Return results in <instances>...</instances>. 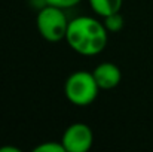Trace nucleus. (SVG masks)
I'll return each instance as SVG.
<instances>
[{
  "instance_id": "4",
  "label": "nucleus",
  "mask_w": 153,
  "mask_h": 152,
  "mask_svg": "<svg viewBox=\"0 0 153 152\" xmlns=\"http://www.w3.org/2000/svg\"><path fill=\"white\" fill-rule=\"evenodd\" d=\"M65 152H88L94 145V133L85 122L70 124L61 137Z\"/></svg>"
},
{
  "instance_id": "8",
  "label": "nucleus",
  "mask_w": 153,
  "mask_h": 152,
  "mask_svg": "<svg viewBox=\"0 0 153 152\" xmlns=\"http://www.w3.org/2000/svg\"><path fill=\"white\" fill-rule=\"evenodd\" d=\"M33 152H65V149L59 140V142H43L37 145Z\"/></svg>"
},
{
  "instance_id": "6",
  "label": "nucleus",
  "mask_w": 153,
  "mask_h": 152,
  "mask_svg": "<svg viewBox=\"0 0 153 152\" xmlns=\"http://www.w3.org/2000/svg\"><path fill=\"white\" fill-rule=\"evenodd\" d=\"M92 12L98 15L100 18H104L110 13L120 12L123 0H88Z\"/></svg>"
},
{
  "instance_id": "5",
  "label": "nucleus",
  "mask_w": 153,
  "mask_h": 152,
  "mask_svg": "<svg viewBox=\"0 0 153 152\" xmlns=\"http://www.w3.org/2000/svg\"><path fill=\"white\" fill-rule=\"evenodd\" d=\"M92 75L100 90H113L122 81L120 69L114 63H110V61H104V63H100L98 66H95V69L92 70Z\"/></svg>"
},
{
  "instance_id": "3",
  "label": "nucleus",
  "mask_w": 153,
  "mask_h": 152,
  "mask_svg": "<svg viewBox=\"0 0 153 152\" xmlns=\"http://www.w3.org/2000/svg\"><path fill=\"white\" fill-rule=\"evenodd\" d=\"M68 22L70 19L67 18L64 9L61 7L46 4L45 7L37 10V16H36L37 31L45 40L51 43L65 40Z\"/></svg>"
},
{
  "instance_id": "10",
  "label": "nucleus",
  "mask_w": 153,
  "mask_h": 152,
  "mask_svg": "<svg viewBox=\"0 0 153 152\" xmlns=\"http://www.w3.org/2000/svg\"><path fill=\"white\" fill-rule=\"evenodd\" d=\"M0 152H21V149L16 146H1Z\"/></svg>"
},
{
  "instance_id": "7",
  "label": "nucleus",
  "mask_w": 153,
  "mask_h": 152,
  "mask_svg": "<svg viewBox=\"0 0 153 152\" xmlns=\"http://www.w3.org/2000/svg\"><path fill=\"white\" fill-rule=\"evenodd\" d=\"M102 24H104V27L107 28L108 33H119L125 25V19H123V15L120 12H114V13L104 16Z\"/></svg>"
},
{
  "instance_id": "2",
  "label": "nucleus",
  "mask_w": 153,
  "mask_h": 152,
  "mask_svg": "<svg viewBox=\"0 0 153 152\" xmlns=\"http://www.w3.org/2000/svg\"><path fill=\"white\" fill-rule=\"evenodd\" d=\"M100 87L92 75V72L77 70L73 72L64 84L65 99L77 107H86L92 104L98 97Z\"/></svg>"
},
{
  "instance_id": "1",
  "label": "nucleus",
  "mask_w": 153,
  "mask_h": 152,
  "mask_svg": "<svg viewBox=\"0 0 153 152\" xmlns=\"http://www.w3.org/2000/svg\"><path fill=\"white\" fill-rule=\"evenodd\" d=\"M108 31L102 21L94 16H76L70 19L65 42L79 55L94 57L105 49L108 42Z\"/></svg>"
},
{
  "instance_id": "9",
  "label": "nucleus",
  "mask_w": 153,
  "mask_h": 152,
  "mask_svg": "<svg viewBox=\"0 0 153 152\" xmlns=\"http://www.w3.org/2000/svg\"><path fill=\"white\" fill-rule=\"evenodd\" d=\"M82 0H46L48 4L51 6H56V7H61V9H70V7H74L80 3Z\"/></svg>"
}]
</instances>
